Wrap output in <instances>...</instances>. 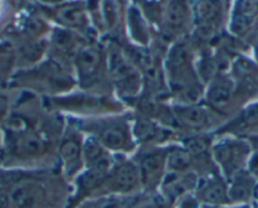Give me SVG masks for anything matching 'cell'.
Segmentation results:
<instances>
[{
  "instance_id": "cell-18",
  "label": "cell",
  "mask_w": 258,
  "mask_h": 208,
  "mask_svg": "<svg viewBox=\"0 0 258 208\" xmlns=\"http://www.w3.org/2000/svg\"><path fill=\"white\" fill-rule=\"evenodd\" d=\"M255 182L257 179L247 169L235 173L233 177L229 178V184H228L229 202H235L240 204L252 198L254 195Z\"/></svg>"
},
{
  "instance_id": "cell-23",
  "label": "cell",
  "mask_w": 258,
  "mask_h": 208,
  "mask_svg": "<svg viewBox=\"0 0 258 208\" xmlns=\"http://www.w3.org/2000/svg\"><path fill=\"white\" fill-rule=\"evenodd\" d=\"M135 208H158V207L152 202H143V203H140L138 205H136Z\"/></svg>"
},
{
  "instance_id": "cell-3",
  "label": "cell",
  "mask_w": 258,
  "mask_h": 208,
  "mask_svg": "<svg viewBox=\"0 0 258 208\" xmlns=\"http://www.w3.org/2000/svg\"><path fill=\"white\" fill-rule=\"evenodd\" d=\"M210 153L223 174L229 179L235 173L247 169L250 147L248 140L228 136L215 142Z\"/></svg>"
},
{
  "instance_id": "cell-11",
  "label": "cell",
  "mask_w": 258,
  "mask_h": 208,
  "mask_svg": "<svg viewBox=\"0 0 258 208\" xmlns=\"http://www.w3.org/2000/svg\"><path fill=\"white\" fill-rule=\"evenodd\" d=\"M83 145L84 139L81 138L80 130L75 128H68L59 143L58 153L63 162L64 169L69 174H75L81 167V163L84 162Z\"/></svg>"
},
{
  "instance_id": "cell-9",
  "label": "cell",
  "mask_w": 258,
  "mask_h": 208,
  "mask_svg": "<svg viewBox=\"0 0 258 208\" xmlns=\"http://www.w3.org/2000/svg\"><path fill=\"white\" fill-rule=\"evenodd\" d=\"M54 18L61 28L69 29L75 33H89L94 29L88 6L84 0H69L66 3L57 6Z\"/></svg>"
},
{
  "instance_id": "cell-20",
  "label": "cell",
  "mask_w": 258,
  "mask_h": 208,
  "mask_svg": "<svg viewBox=\"0 0 258 208\" xmlns=\"http://www.w3.org/2000/svg\"><path fill=\"white\" fill-rule=\"evenodd\" d=\"M191 158L192 155L183 147L168 148L166 168L171 173H185L190 167Z\"/></svg>"
},
{
  "instance_id": "cell-14",
  "label": "cell",
  "mask_w": 258,
  "mask_h": 208,
  "mask_svg": "<svg viewBox=\"0 0 258 208\" xmlns=\"http://www.w3.org/2000/svg\"><path fill=\"white\" fill-rule=\"evenodd\" d=\"M204 93L208 108L213 113L214 111L220 113L229 106L233 93H234V85L230 78L225 76H218V77L212 78Z\"/></svg>"
},
{
  "instance_id": "cell-5",
  "label": "cell",
  "mask_w": 258,
  "mask_h": 208,
  "mask_svg": "<svg viewBox=\"0 0 258 208\" xmlns=\"http://www.w3.org/2000/svg\"><path fill=\"white\" fill-rule=\"evenodd\" d=\"M4 149L11 157L29 159L44 152L46 142L34 129L26 125L11 126L4 136Z\"/></svg>"
},
{
  "instance_id": "cell-22",
  "label": "cell",
  "mask_w": 258,
  "mask_h": 208,
  "mask_svg": "<svg viewBox=\"0 0 258 208\" xmlns=\"http://www.w3.org/2000/svg\"><path fill=\"white\" fill-rule=\"evenodd\" d=\"M41 3L43 4H48V6H59V4H63L66 3V2H69V0H39Z\"/></svg>"
},
{
  "instance_id": "cell-2",
  "label": "cell",
  "mask_w": 258,
  "mask_h": 208,
  "mask_svg": "<svg viewBox=\"0 0 258 208\" xmlns=\"http://www.w3.org/2000/svg\"><path fill=\"white\" fill-rule=\"evenodd\" d=\"M81 128L109 152H128L135 145L132 125L121 116L89 119L83 121Z\"/></svg>"
},
{
  "instance_id": "cell-8",
  "label": "cell",
  "mask_w": 258,
  "mask_h": 208,
  "mask_svg": "<svg viewBox=\"0 0 258 208\" xmlns=\"http://www.w3.org/2000/svg\"><path fill=\"white\" fill-rule=\"evenodd\" d=\"M104 56L100 47L94 44H84L74 57L76 76L83 86H90L98 80L104 66Z\"/></svg>"
},
{
  "instance_id": "cell-10",
  "label": "cell",
  "mask_w": 258,
  "mask_h": 208,
  "mask_svg": "<svg viewBox=\"0 0 258 208\" xmlns=\"http://www.w3.org/2000/svg\"><path fill=\"white\" fill-rule=\"evenodd\" d=\"M167 150L165 148H152L142 153L138 163L140 179L146 187H155L161 184L166 169Z\"/></svg>"
},
{
  "instance_id": "cell-19",
  "label": "cell",
  "mask_w": 258,
  "mask_h": 208,
  "mask_svg": "<svg viewBox=\"0 0 258 208\" xmlns=\"http://www.w3.org/2000/svg\"><path fill=\"white\" fill-rule=\"evenodd\" d=\"M126 29L128 36L138 46L146 47L150 43L151 24L136 6L128 7L126 11Z\"/></svg>"
},
{
  "instance_id": "cell-15",
  "label": "cell",
  "mask_w": 258,
  "mask_h": 208,
  "mask_svg": "<svg viewBox=\"0 0 258 208\" xmlns=\"http://www.w3.org/2000/svg\"><path fill=\"white\" fill-rule=\"evenodd\" d=\"M106 179L116 192H128L135 189L141 182L137 165L126 160H121L118 164L111 165Z\"/></svg>"
},
{
  "instance_id": "cell-7",
  "label": "cell",
  "mask_w": 258,
  "mask_h": 208,
  "mask_svg": "<svg viewBox=\"0 0 258 208\" xmlns=\"http://www.w3.org/2000/svg\"><path fill=\"white\" fill-rule=\"evenodd\" d=\"M224 21L222 0H195L192 4V27L202 38L209 39L219 32Z\"/></svg>"
},
{
  "instance_id": "cell-6",
  "label": "cell",
  "mask_w": 258,
  "mask_h": 208,
  "mask_svg": "<svg viewBox=\"0 0 258 208\" xmlns=\"http://www.w3.org/2000/svg\"><path fill=\"white\" fill-rule=\"evenodd\" d=\"M192 26L190 0H167L158 29L163 38L178 39Z\"/></svg>"
},
{
  "instance_id": "cell-1",
  "label": "cell",
  "mask_w": 258,
  "mask_h": 208,
  "mask_svg": "<svg viewBox=\"0 0 258 208\" xmlns=\"http://www.w3.org/2000/svg\"><path fill=\"white\" fill-rule=\"evenodd\" d=\"M168 87L181 103H197L204 92L199 71L192 62V52L182 42H177L168 52L166 62Z\"/></svg>"
},
{
  "instance_id": "cell-16",
  "label": "cell",
  "mask_w": 258,
  "mask_h": 208,
  "mask_svg": "<svg viewBox=\"0 0 258 208\" xmlns=\"http://www.w3.org/2000/svg\"><path fill=\"white\" fill-rule=\"evenodd\" d=\"M258 14V0H235L229 17V31L233 34L244 33Z\"/></svg>"
},
{
  "instance_id": "cell-25",
  "label": "cell",
  "mask_w": 258,
  "mask_h": 208,
  "mask_svg": "<svg viewBox=\"0 0 258 208\" xmlns=\"http://www.w3.org/2000/svg\"><path fill=\"white\" fill-rule=\"evenodd\" d=\"M230 208H250L248 204H244V203H240V204L234 205V207H230Z\"/></svg>"
},
{
  "instance_id": "cell-24",
  "label": "cell",
  "mask_w": 258,
  "mask_h": 208,
  "mask_svg": "<svg viewBox=\"0 0 258 208\" xmlns=\"http://www.w3.org/2000/svg\"><path fill=\"white\" fill-rule=\"evenodd\" d=\"M253 197H254L255 199L258 200V179H257V182H255V187H254V195H253Z\"/></svg>"
},
{
  "instance_id": "cell-13",
  "label": "cell",
  "mask_w": 258,
  "mask_h": 208,
  "mask_svg": "<svg viewBox=\"0 0 258 208\" xmlns=\"http://www.w3.org/2000/svg\"><path fill=\"white\" fill-rule=\"evenodd\" d=\"M172 114L181 126L195 131L210 128L214 120L210 109L202 108L197 103H181L172 109Z\"/></svg>"
},
{
  "instance_id": "cell-17",
  "label": "cell",
  "mask_w": 258,
  "mask_h": 208,
  "mask_svg": "<svg viewBox=\"0 0 258 208\" xmlns=\"http://www.w3.org/2000/svg\"><path fill=\"white\" fill-rule=\"evenodd\" d=\"M197 199L210 205H223L229 202L228 183L222 177H209L198 183Z\"/></svg>"
},
{
  "instance_id": "cell-26",
  "label": "cell",
  "mask_w": 258,
  "mask_h": 208,
  "mask_svg": "<svg viewBox=\"0 0 258 208\" xmlns=\"http://www.w3.org/2000/svg\"><path fill=\"white\" fill-rule=\"evenodd\" d=\"M254 208H258V204H257V205H255V207H254Z\"/></svg>"
},
{
  "instance_id": "cell-12",
  "label": "cell",
  "mask_w": 258,
  "mask_h": 208,
  "mask_svg": "<svg viewBox=\"0 0 258 208\" xmlns=\"http://www.w3.org/2000/svg\"><path fill=\"white\" fill-rule=\"evenodd\" d=\"M44 200L43 187L36 180L24 179L9 192V208H41Z\"/></svg>"
},
{
  "instance_id": "cell-4",
  "label": "cell",
  "mask_w": 258,
  "mask_h": 208,
  "mask_svg": "<svg viewBox=\"0 0 258 208\" xmlns=\"http://www.w3.org/2000/svg\"><path fill=\"white\" fill-rule=\"evenodd\" d=\"M109 76L114 87L123 97H133L141 91L142 77L135 64L120 51H110L106 57Z\"/></svg>"
},
{
  "instance_id": "cell-21",
  "label": "cell",
  "mask_w": 258,
  "mask_h": 208,
  "mask_svg": "<svg viewBox=\"0 0 258 208\" xmlns=\"http://www.w3.org/2000/svg\"><path fill=\"white\" fill-rule=\"evenodd\" d=\"M248 143L250 147L249 158L247 163V170L258 179V136H249Z\"/></svg>"
}]
</instances>
